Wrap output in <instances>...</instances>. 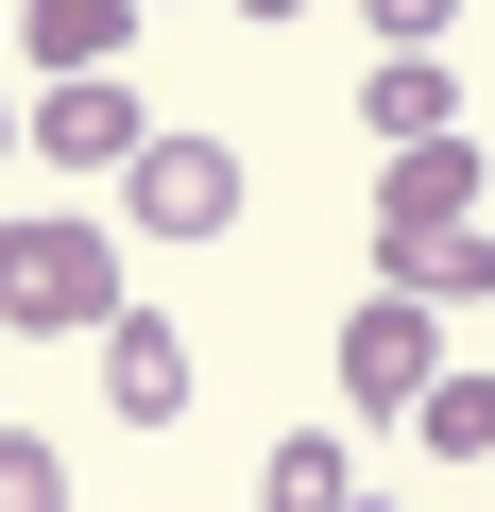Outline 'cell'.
<instances>
[{
  "label": "cell",
  "mask_w": 495,
  "mask_h": 512,
  "mask_svg": "<svg viewBox=\"0 0 495 512\" xmlns=\"http://www.w3.org/2000/svg\"><path fill=\"white\" fill-rule=\"evenodd\" d=\"M120 325V239L86 205H18L0 222V342H103Z\"/></svg>",
  "instance_id": "obj_1"
},
{
  "label": "cell",
  "mask_w": 495,
  "mask_h": 512,
  "mask_svg": "<svg viewBox=\"0 0 495 512\" xmlns=\"http://www.w3.org/2000/svg\"><path fill=\"white\" fill-rule=\"evenodd\" d=\"M120 222H154V239H222V222H239V137L154 120V137L120 154Z\"/></svg>",
  "instance_id": "obj_2"
},
{
  "label": "cell",
  "mask_w": 495,
  "mask_h": 512,
  "mask_svg": "<svg viewBox=\"0 0 495 512\" xmlns=\"http://www.w3.org/2000/svg\"><path fill=\"white\" fill-rule=\"evenodd\" d=\"M461 342H444V308H410V291H376L359 325H342V410H410L427 376H444Z\"/></svg>",
  "instance_id": "obj_3"
},
{
  "label": "cell",
  "mask_w": 495,
  "mask_h": 512,
  "mask_svg": "<svg viewBox=\"0 0 495 512\" xmlns=\"http://www.w3.org/2000/svg\"><path fill=\"white\" fill-rule=\"evenodd\" d=\"M376 291H410V308H478V291H495V222H376Z\"/></svg>",
  "instance_id": "obj_4"
},
{
  "label": "cell",
  "mask_w": 495,
  "mask_h": 512,
  "mask_svg": "<svg viewBox=\"0 0 495 512\" xmlns=\"http://www.w3.org/2000/svg\"><path fill=\"white\" fill-rule=\"evenodd\" d=\"M137 137H154V103H137L120 69H69V86L35 103V154H52V171H120Z\"/></svg>",
  "instance_id": "obj_5"
},
{
  "label": "cell",
  "mask_w": 495,
  "mask_h": 512,
  "mask_svg": "<svg viewBox=\"0 0 495 512\" xmlns=\"http://www.w3.org/2000/svg\"><path fill=\"white\" fill-rule=\"evenodd\" d=\"M103 393H120V427H188V325L171 308H120L103 325Z\"/></svg>",
  "instance_id": "obj_6"
},
{
  "label": "cell",
  "mask_w": 495,
  "mask_h": 512,
  "mask_svg": "<svg viewBox=\"0 0 495 512\" xmlns=\"http://www.w3.org/2000/svg\"><path fill=\"white\" fill-rule=\"evenodd\" d=\"M359 120H376V154H427V137H461V69L444 52H376L359 69Z\"/></svg>",
  "instance_id": "obj_7"
},
{
  "label": "cell",
  "mask_w": 495,
  "mask_h": 512,
  "mask_svg": "<svg viewBox=\"0 0 495 512\" xmlns=\"http://www.w3.org/2000/svg\"><path fill=\"white\" fill-rule=\"evenodd\" d=\"M18 52L69 86V69H120L137 52V0H18Z\"/></svg>",
  "instance_id": "obj_8"
},
{
  "label": "cell",
  "mask_w": 495,
  "mask_h": 512,
  "mask_svg": "<svg viewBox=\"0 0 495 512\" xmlns=\"http://www.w3.org/2000/svg\"><path fill=\"white\" fill-rule=\"evenodd\" d=\"M478 188H495V171H478V137H427V154H393V171H376V222H478Z\"/></svg>",
  "instance_id": "obj_9"
},
{
  "label": "cell",
  "mask_w": 495,
  "mask_h": 512,
  "mask_svg": "<svg viewBox=\"0 0 495 512\" xmlns=\"http://www.w3.org/2000/svg\"><path fill=\"white\" fill-rule=\"evenodd\" d=\"M410 427H427L444 461H495V376H478V359H444V376L410 393Z\"/></svg>",
  "instance_id": "obj_10"
},
{
  "label": "cell",
  "mask_w": 495,
  "mask_h": 512,
  "mask_svg": "<svg viewBox=\"0 0 495 512\" xmlns=\"http://www.w3.org/2000/svg\"><path fill=\"white\" fill-rule=\"evenodd\" d=\"M342 495H359V461H342L325 427H291V444L257 461V512H342Z\"/></svg>",
  "instance_id": "obj_11"
},
{
  "label": "cell",
  "mask_w": 495,
  "mask_h": 512,
  "mask_svg": "<svg viewBox=\"0 0 495 512\" xmlns=\"http://www.w3.org/2000/svg\"><path fill=\"white\" fill-rule=\"evenodd\" d=\"M0 512H69V461H52L35 427H0Z\"/></svg>",
  "instance_id": "obj_12"
},
{
  "label": "cell",
  "mask_w": 495,
  "mask_h": 512,
  "mask_svg": "<svg viewBox=\"0 0 495 512\" xmlns=\"http://www.w3.org/2000/svg\"><path fill=\"white\" fill-rule=\"evenodd\" d=\"M359 18H376V52H444V35H461V0H359Z\"/></svg>",
  "instance_id": "obj_13"
},
{
  "label": "cell",
  "mask_w": 495,
  "mask_h": 512,
  "mask_svg": "<svg viewBox=\"0 0 495 512\" xmlns=\"http://www.w3.org/2000/svg\"><path fill=\"white\" fill-rule=\"evenodd\" d=\"M239 18H257V35H291V18H308V0H239Z\"/></svg>",
  "instance_id": "obj_14"
},
{
  "label": "cell",
  "mask_w": 495,
  "mask_h": 512,
  "mask_svg": "<svg viewBox=\"0 0 495 512\" xmlns=\"http://www.w3.org/2000/svg\"><path fill=\"white\" fill-rule=\"evenodd\" d=\"M342 512H410V495H393V478H359V495H342Z\"/></svg>",
  "instance_id": "obj_15"
},
{
  "label": "cell",
  "mask_w": 495,
  "mask_h": 512,
  "mask_svg": "<svg viewBox=\"0 0 495 512\" xmlns=\"http://www.w3.org/2000/svg\"><path fill=\"white\" fill-rule=\"evenodd\" d=\"M0 154H18V86H0Z\"/></svg>",
  "instance_id": "obj_16"
}]
</instances>
